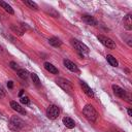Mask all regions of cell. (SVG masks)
<instances>
[{
	"label": "cell",
	"mask_w": 132,
	"mask_h": 132,
	"mask_svg": "<svg viewBox=\"0 0 132 132\" xmlns=\"http://www.w3.org/2000/svg\"><path fill=\"white\" fill-rule=\"evenodd\" d=\"M82 113L86 117V119L90 122H96L98 119V112L96 111V109L93 107V105L91 104H87L84 108H82Z\"/></svg>",
	"instance_id": "6da1fadb"
},
{
	"label": "cell",
	"mask_w": 132,
	"mask_h": 132,
	"mask_svg": "<svg viewBox=\"0 0 132 132\" xmlns=\"http://www.w3.org/2000/svg\"><path fill=\"white\" fill-rule=\"evenodd\" d=\"M8 127L10 130L12 131H20L23 127H24V122L21 118H19L18 116H13L10 118L9 120V124Z\"/></svg>",
	"instance_id": "7a4b0ae2"
},
{
	"label": "cell",
	"mask_w": 132,
	"mask_h": 132,
	"mask_svg": "<svg viewBox=\"0 0 132 132\" xmlns=\"http://www.w3.org/2000/svg\"><path fill=\"white\" fill-rule=\"evenodd\" d=\"M112 91H113L116 96H118V97H120V98H122V99H124V100H126L128 102H131L130 95L124 89H122L121 87H119L117 85H112Z\"/></svg>",
	"instance_id": "3957f363"
},
{
	"label": "cell",
	"mask_w": 132,
	"mask_h": 132,
	"mask_svg": "<svg viewBox=\"0 0 132 132\" xmlns=\"http://www.w3.org/2000/svg\"><path fill=\"white\" fill-rule=\"evenodd\" d=\"M71 44L73 45V47L79 53V54H88L89 53V47L82 43L81 41L77 40V39H71Z\"/></svg>",
	"instance_id": "277c9868"
},
{
	"label": "cell",
	"mask_w": 132,
	"mask_h": 132,
	"mask_svg": "<svg viewBox=\"0 0 132 132\" xmlns=\"http://www.w3.org/2000/svg\"><path fill=\"white\" fill-rule=\"evenodd\" d=\"M59 113H60L59 107L55 104H52L46 108V117L50 120H56L59 117Z\"/></svg>",
	"instance_id": "5b68a950"
},
{
	"label": "cell",
	"mask_w": 132,
	"mask_h": 132,
	"mask_svg": "<svg viewBox=\"0 0 132 132\" xmlns=\"http://www.w3.org/2000/svg\"><path fill=\"white\" fill-rule=\"evenodd\" d=\"M56 84L61 87L64 91H67V92H71L73 87H72V84L68 80V79H65V78H57L56 79Z\"/></svg>",
	"instance_id": "8992f818"
},
{
	"label": "cell",
	"mask_w": 132,
	"mask_h": 132,
	"mask_svg": "<svg viewBox=\"0 0 132 132\" xmlns=\"http://www.w3.org/2000/svg\"><path fill=\"white\" fill-rule=\"evenodd\" d=\"M97 38L107 48H111V50L112 48H116V43H114V41H112V39H110V38H108L106 36H103V35H98Z\"/></svg>",
	"instance_id": "52a82bcc"
},
{
	"label": "cell",
	"mask_w": 132,
	"mask_h": 132,
	"mask_svg": "<svg viewBox=\"0 0 132 132\" xmlns=\"http://www.w3.org/2000/svg\"><path fill=\"white\" fill-rule=\"evenodd\" d=\"M63 63H64V65L66 66V68H67V69H69L70 71H72V72H79V70H78L77 66H76L73 62H71L70 60L65 59V60L63 61Z\"/></svg>",
	"instance_id": "ba28073f"
},
{
	"label": "cell",
	"mask_w": 132,
	"mask_h": 132,
	"mask_svg": "<svg viewBox=\"0 0 132 132\" xmlns=\"http://www.w3.org/2000/svg\"><path fill=\"white\" fill-rule=\"evenodd\" d=\"M80 87H81V89H82V91L86 93V95H88L89 97H91V98H93L94 97V92H93V90L88 86V84L87 82H85V81H80Z\"/></svg>",
	"instance_id": "9c48e42d"
},
{
	"label": "cell",
	"mask_w": 132,
	"mask_h": 132,
	"mask_svg": "<svg viewBox=\"0 0 132 132\" xmlns=\"http://www.w3.org/2000/svg\"><path fill=\"white\" fill-rule=\"evenodd\" d=\"M81 20L87 23L88 25H91V26H97V21L92 16V15H89V14H84L81 16Z\"/></svg>",
	"instance_id": "30bf717a"
},
{
	"label": "cell",
	"mask_w": 132,
	"mask_h": 132,
	"mask_svg": "<svg viewBox=\"0 0 132 132\" xmlns=\"http://www.w3.org/2000/svg\"><path fill=\"white\" fill-rule=\"evenodd\" d=\"M10 106H11V108H12L13 110H15L16 112H19V113H21V114H26V110H25L19 103H16L15 101H10Z\"/></svg>",
	"instance_id": "8fae6325"
},
{
	"label": "cell",
	"mask_w": 132,
	"mask_h": 132,
	"mask_svg": "<svg viewBox=\"0 0 132 132\" xmlns=\"http://www.w3.org/2000/svg\"><path fill=\"white\" fill-rule=\"evenodd\" d=\"M63 124H64L67 128H69V129H72V128L75 127V123H74V121H73L71 118H69V117H65V118H63Z\"/></svg>",
	"instance_id": "7c38bea8"
},
{
	"label": "cell",
	"mask_w": 132,
	"mask_h": 132,
	"mask_svg": "<svg viewBox=\"0 0 132 132\" xmlns=\"http://www.w3.org/2000/svg\"><path fill=\"white\" fill-rule=\"evenodd\" d=\"M124 27L127 30H131L132 29V20H131V14H127L124 18Z\"/></svg>",
	"instance_id": "4fadbf2b"
},
{
	"label": "cell",
	"mask_w": 132,
	"mask_h": 132,
	"mask_svg": "<svg viewBox=\"0 0 132 132\" xmlns=\"http://www.w3.org/2000/svg\"><path fill=\"white\" fill-rule=\"evenodd\" d=\"M44 68H45L50 73L58 74V69H57L53 64H51L50 62H45V63H44Z\"/></svg>",
	"instance_id": "5bb4252c"
},
{
	"label": "cell",
	"mask_w": 132,
	"mask_h": 132,
	"mask_svg": "<svg viewBox=\"0 0 132 132\" xmlns=\"http://www.w3.org/2000/svg\"><path fill=\"white\" fill-rule=\"evenodd\" d=\"M0 6H1L6 12H8V13H10V14H13V13H14L13 9L11 8V6H10L8 3H6V2H4V1H2V0H0Z\"/></svg>",
	"instance_id": "9a60e30c"
},
{
	"label": "cell",
	"mask_w": 132,
	"mask_h": 132,
	"mask_svg": "<svg viewBox=\"0 0 132 132\" xmlns=\"http://www.w3.org/2000/svg\"><path fill=\"white\" fill-rule=\"evenodd\" d=\"M48 42H50L51 45H53V46H55V47H59V46L62 44V41H61L59 38H57V37H52V38H50V39H48Z\"/></svg>",
	"instance_id": "2e32d148"
},
{
	"label": "cell",
	"mask_w": 132,
	"mask_h": 132,
	"mask_svg": "<svg viewBox=\"0 0 132 132\" xmlns=\"http://www.w3.org/2000/svg\"><path fill=\"white\" fill-rule=\"evenodd\" d=\"M106 60H107V62H108L111 66H113V67H117V66L119 65L117 59H116L113 56H111V55H107V56H106Z\"/></svg>",
	"instance_id": "e0dca14e"
},
{
	"label": "cell",
	"mask_w": 132,
	"mask_h": 132,
	"mask_svg": "<svg viewBox=\"0 0 132 132\" xmlns=\"http://www.w3.org/2000/svg\"><path fill=\"white\" fill-rule=\"evenodd\" d=\"M18 75L22 78V79H27L29 76V72L26 69H19L18 70Z\"/></svg>",
	"instance_id": "ac0fdd59"
},
{
	"label": "cell",
	"mask_w": 132,
	"mask_h": 132,
	"mask_svg": "<svg viewBox=\"0 0 132 132\" xmlns=\"http://www.w3.org/2000/svg\"><path fill=\"white\" fill-rule=\"evenodd\" d=\"M24 3H25L26 5H28L31 9H34V10H37V9H38V5H37L35 2L31 1V0H24Z\"/></svg>",
	"instance_id": "d6986e66"
},
{
	"label": "cell",
	"mask_w": 132,
	"mask_h": 132,
	"mask_svg": "<svg viewBox=\"0 0 132 132\" xmlns=\"http://www.w3.org/2000/svg\"><path fill=\"white\" fill-rule=\"evenodd\" d=\"M11 30L13 31V32H15L19 36H22L23 34H24V30L21 28V27H19V26H15V25H11Z\"/></svg>",
	"instance_id": "ffe728a7"
},
{
	"label": "cell",
	"mask_w": 132,
	"mask_h": 132,
	"mask_svg": "<svg viewBox=\"0 0 132 132\" xmlns=\"http://www.w3.org/2000/svg\"><path fill=\"white\" fill-rule=\"evenodd\" d=\"M30 75H31L32 81H33L35 85H39V84H40V79H39V77L37 76V74H36V73H31Z\"/></svg>",
	"instance_id": "44dd1931"
},
{
	"label": "cell",
	"mask_w": 132,
	"mask_h": 132,
	"mask_svg": "<svg viewBox=\"0 0 132 132\" xmlns=\"http://www.w3.org/2000/svg\"><path fill=\"white\" fill-rule=\"evenodd\" d=\"M20 101H21V103H23V104H29V103H30V100H29V98H28L27 96L21 97Z\"/></svg>",
	"instance_id": "7402d4cb"
},
{
	"label": "cell",
	"mask_w": 132,
	"mask_h": 132,
	"mask_svg": "<svg viewBox=\"0 0 132 132\" xmlns=\"http://www.w3.org/2000/svg\"><path fill=\"white\" fill-rule=\"evenodd\" d=\"M9 65H10V67H11L13 70H19V66H18V64H16L15 62L12 61V62L9 63Z\"/></svg>",
	"instance_id": "603a6c76"
},
{
	"label": "cell",
	"mask_w": 132,
	"mask_h": 132,
	"mask_svg": "<svg viewBox=\"0 0 132 132\" xmlns=\"http://www.w3.org/2000/svg\"><path fill=\"white\" fill-rule=\"evenodd\" d=\"M7 87H8V89H12V88H13V81L9 80V81L7 82Z\"/></svg>",
	"instance_id": "cb8c5ba5"
},
{
	"label": "cell",
	"mask_w": 132,
	"mask_h": 132,
	"mask_svg": "<svg viewBox=\"0 0 132 132\" xmlns=\"http://www.w3.org/2000/svg\"><path fill=\"white\" fill-rule=\"evenodd\" d=\"M4 96H5V92L2 88H0V98H3Z\"/></svg>",
	"instance_id": "d4e9b609"
},
{
	"label": "cell",
	"mask_w": 132,
	"mask_h": 132,
	"mask_svg": "<svg viewBox=\"0 0 132 132\" xmlns=\"http://www.w3.org/2000/svg\"><path fill=\"white\" fill-rule=\"evenodd\" d=\"M127 111H128V114L131 117V116H132V110H131V108H128V110H127Z\"/></svg>",
	"instance_id": "484cf974"
},
{
	"label": "cell",
	"mask_w": 132,
	"mask_h": 132,
	"mask_svg": "<svg viewBox=\"0 0 132 132\" xmlns=\"http://www.w3.org/2000/svg\"><path fill=\"white\" fill-rule=\"evenodd\" d=\"M23 93H24V90H21V91H20V93H19V96L21 97V96L23 95Z\"/></svg>",
	"instance_id": "4316f807"
},
{
	"label": "cell",
	"mask_w": 132,
	"mask_h": 132,
	"mask_svg": "<svg viewBox=\"0 0 132 132\" xmlns=\"http://www.w3.org/2000/svg\"><path fill=\"white\" fill-rule=\"evenodd\" d=\"M1 53H2V47L0 46V54H1Z\"/></svg>",
	"instance_id": "83f0119b"
},
{
	"label": "cell",
	"mask_w": 132,
	"mask_h": 132,
	"mask_svg": "<svg viewBox=\"0 0 132 132\" xmlns=\"http://www.w3.org/2000/svg\"><path fill=\"white\" fill-rule=\"evenodd\" d=\"M111 132H121V131H111Z\"/></svg>",
	"instance_id": "f1b7e54d"
}]
</instances>
